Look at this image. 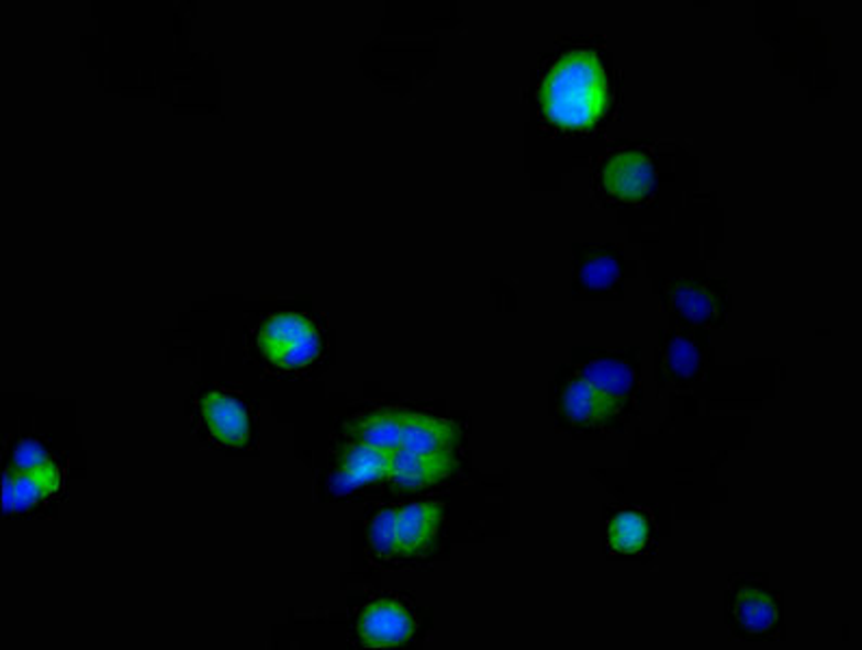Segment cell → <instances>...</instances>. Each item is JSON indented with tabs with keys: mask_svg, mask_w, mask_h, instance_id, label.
<instances>
[{
	"mask_svg": "<svg viewBox=\"0 0 862 650\" xmlns=\"http://www.w3.org/2000/svg\"><path fill=\"white\" fill-rule=\"evenodd\" d=\"M545 115L561 128H587L607 104V79L601 61L590 51L561 57L542 82Z\"/></svg>",
	"mask_w": 862,
	"mask_h": 650,
	"instance_id": "1",
	"label": "cell"
},
{
	"mask_svg": "<svg viewBox=\"0 0 862 650\" xmlns=\"http://www.w3.org/2000/svg\"><path fill=\"white\" fill-rule=\"evenodd\" d=\"M260 347L273 365L300 369L318 356L321 340L306 317L287 313L271 317L260 329Z\"/></svg>",
	"mask_w": 862,
	"mask_h": 650,
	"instance_id": "2",
	"label": "cell"
},
{
	"mask_svg": "<svg viewBox=\"0 0 862 650\" xmlns=\"http://www.w3.org/2000/svg\"><path fill=\"white\" fill-rule=\"evenodd\" d=\"M416 627L412 612L396 601H373L360 616V638L367 647H396L405 642Z\"/></svg>",
	"mask_w": 862,
	"mask_h": 650,
	"instance_id": "3",
	"label": "cell"
},
{
	"mask_svg": "<svg viewBox=\"0 0 862 650\" xmlns=\"http://www.w3.org/2000/svg\"><path fill=\"white\" fill-rule=\"evenodd\" d=\"M440 507L432 503H414L396 512L394 520V542L401 556L425 553L438 534Z\"/></svg>",
	"mask_w": 862,
	"mask_h": 650,
	"instance_id": "4",
	"label": "cell"
},
{
	"mask_svg": "<svg viewBox=\"0 0 862 650\" xmlns=\"http://www.w3.org/2000/svg\"><path fill=\"white\" fill-rule=\"evenodd\" d=\"M200 414L211 436L222 445L240 447L247 442L249 438L247 412L231 395L217 391L204 395L200 402Z\"/></svg>",
	"mask_w": 862,
	"mask_h": 650,
	"instance_id": "5",
	"label": "cell"
},
{
	"mask_svg": "<svg viewBox=\"0 0 862 650\" xmlns=\"http://www.w3.org/2000/svg\"><path fill=\"white\" fill-rule=\"evenodd\" d=\"M563 414L576 423V425H594L607 416H612L620 402L605 395L598 391L594 384H590L585 378L574 380L572 384L566 386L563 397H561Z\"/></svg>",
	"mask_w": 862,
	"mask_h": 650,
	"instance_id": "6",
	"label": "cell"
},
{
	"mask_svg": "<svg viewBox=\"0 0 862 650\" xmlns=\"http://www.w3.org/2000/svg\"><path fill=\"white\" fill-rule=\"evenodd\" d=\"M454 440H456V432L449 423L438 421V418L407 414L405 434H403V442H401L403 449L418 453V456L449 458Z\"/></svg>",
	"mask_w": 862,
	"mask_h": 650,
	"instance_id": "7",
	"label": "cell"
},
{
	"mask_svg": "<svg viewBox=\"0 0 862 650\" xmlns=\"http://www.w3.org/2000/svg\"><path fill=\"white\" fill-rule=\"evenodd\" d=\"M605 184L623 200H639L652 184V165L646 157L635 153L620 155L607 165Z\"/></svg>",
	"mask_w": 862,
	"mask_h": 650,
	"instance_id": "8",
	"label": "cell"
},
{
	"mask_svg": "<svg viewBox=\"0 0 862 650\" xmlns=\"http://www.w3.org/2000/svg\"><path fill=\"white\" fill-rule=\"evenodd\" d=\"M449 458H432L418 456L403 447L392 451L391 471L389 478L396 486L418 488L432 482H438L449 473Z\"/></svg>",
	"mask_w": 862,
	"mask_h": 650,
	"instance_id": "9",
	"label": "cell"
},
{
	"mask_svg": "<svg viewBox=\"0 0 862 650\" xmlns=\"http://www.w3.org/2000/svg\"><path fill=\"white\" fill-rule=\"evenodd\" d=\"M391 462V449H382V447L358 442V445H354V447H349L345 451L340 469L349 471L365 486V484H371V482L389 478Z\"/></svg>",
	"mask_w": 862,
	"mask_h": 650,
	"instance_id": "10",
	"label": "cell"
},
{
	"mask_svg": "<svg viewBox=\"0 0 862 650\" xmlns=\"http://www.w3.org/2000/svg\"><path fill=\"white\" fill-rule=\"evenodd\" d=\"M732 612L735 620L750 634H763L776 620V607L772 598L754 587H746L737 594Z\"/></svg>",
	"mask_w": 862,
	"mask_h": 650,
	"instance_id": "11",
	"label": "cell"
},
{
	"mask_svg": "<svg viewBox=\"0 0 862 650\" xmlns=\"http://www.w3.org/2000/svg\"><path fill=\"white\" fill-rule=\"evenodd\" d=\"M15 501L13 512H24L40 503L44 496L53 494L59 486V471L55 464L46 462L31 471H20L15 478Z\"/></svg>",
	"mask_w": 862,
	"mask_h": 650,
	"instance_id": "12",
	"label": "cell"
},
{
	"mask_svg": "<svg viewBox=\"0 0 862 650\" xmlns=\"http://www.w3.org/2000/svg\"><path fill=\"white\" fill-rule=\"evenodd\" d=\"M405 421H407V414L401 410H387L376 416H369L358 427V442L394 451L403 442Z\"/></svg>",
	"mask_w": 862,
	"mask_h": 650,
	"instance_id": "13",
	"label": "cell"
},
{
	"mask_svg": "<svg viewBox=\"0 0 862 650\" xmlns=\"http://www.w3.org/2000/svg\"><path fill=\"white\" fill-rule=\"evenodd\" d=\"M583 378L594 384L598 391H603L605 395L614 397V400H623L627 397L635 384V373L630 371V367L614 360V358H605V360H594L585 367Z\"/></svg>",
	"mask_w": 862,
	"mask_h": 650,
	"instance_id": "14",
	"label": "cell"
},
{
	"mask_svg": "<svg viewBox=\"0 0 862 650\" xmlns=\"http://www.w3.org/2000/svg\"><path fill=\"white\" fill-rule=\"evenodd\" d=\"M648 523L637 512H620L609 525V545L618 553H637L646 547Z\"/></svg>",
	"mask_w": 862,
	"mask_h": 650,
	"instance_id": "15",
	"label": "cell"
},
{
	"mask_svg": "<svg viewBox=\"0 0 862 650\" xmlns=\"http://www.w3.org/2000/svg\"><path fill=\"white\" fill-rule=\"evenodd\" d=\"M394 520H396V512L384 509L373 518V523L369 527V547H371L373 556L380 560H387V558H391L392 553H396Z\"/></svg>",
	"mask_w": 862,
	"mask_h": 650,
	"instance_id": "16",
	"label": "cell"
},
{
	"mask_svg": "<svg viewBox=\"0 0 862 650\" xmlns=\"http://www.w3.org/2000/svg\"><path fill=\"white\" fill-rule=\"evenodd\" d=\"M665 367L679 378H692L698 369V351L687 338H674L665 351Z\"/></svg>",
	"mask_w": 862,
	"mask_h": 650,
	"instance_id": "17",
	"label": "cell"
},
{
	"mask_svg": "<svg viewBox=\"0 0 862 650\" xmlns=\"http://www.w3.org/2000/svg\"><path fill=\"white\" fill-rule=\"evenodd\" d=\"M616 278H618V262L612 256L598 254L585 260L581 267V280L592 289H605L614 284Z\"/></svg>",
	"mask_w": 862,
	"mask_h": 650,
	"instance_id": "18",
	"label": "cell"
},
{
	"mask_svg": "<svg viewBox=\"0 0 862 650\" xmlns=\"http://www.w3.org/2000/svg\"><path fill=\"white\" fill-rule=\"evenodd\" d=\"M676 306L685 317H690L694 322H705L713 315V309H715L713 300L706 295L703 289H696V287H681L676 291Z\"/></svg>",
	"mask_w": 862,
	"mask_h": 650,
	"instance_id": "19",
	"label": "cell"
},
{
	"mask_svg": "<svg viewBox=\"0 0 862 650\" xmlns=\"http://www.w3.org/2000/svg\"><path fill=\"white\" fill-rule=\"evenodd\" d=\"M13 462H15V467H18L20 471H31V469H37V467L46 464L48 458H46V451H44L37 442L24 440V442L15 449Z\"/></svg>",
	"mask_w": 862,
	"mask_h": 650,
	"instance_id": "20",
	"label": "cell"
},
{
	"mask_svg": "<svg viewBox=\"0 0 862 650\" xmlns=\"http://www.w3.org/2000/svg\"><path fill=\"white\" fill-rule=\"evenodd\" d=\"M13 501H15V480L11 473L4 475V512H13Z\"/></svg>",
	"mask_w": 862,
	"mask_h": 650,
	"instance_id": "21",
	"label": "cell"
}]
</instances>
